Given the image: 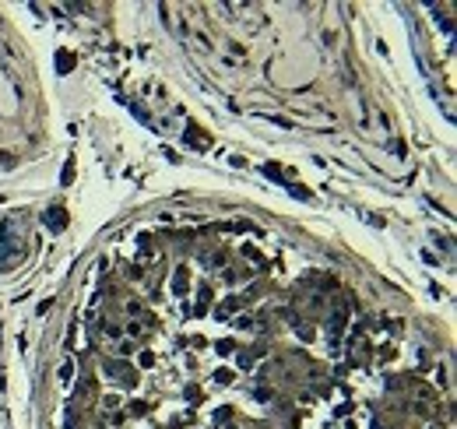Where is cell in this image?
I'll list each match as a JSON object with an SVG mask.
<instances>
[{"instance_id":"cell-3","label":"cell","mask_w":457,"mask_h":429,"mask_svg":"<svg viewBox=\"0 0 457 429\" xmlns=\"http://www.w3.org/2000/svg\"><path fill=\"white\" fill-rule=\"evenodd\" d=\"M70 63H74V57H70L67 50H60V53H57V67H60V70L67 74V70H70Z\"/></svg>"},{"instance_id":"cell-4","label":"cell","mask_w":457,"mask_h":429,"mask_svg":"<svg viewBox=\"0 0 457 429\" xmlns=\"http://www.w3.org/2000/svg\"><path fill=\"white\" fill-rule=\"evenodd\" d=\"M70 373H74V363H70V359H67V363H63V366H60V380H70Z\"/></svg>"},{"instance_id":"cell-2","label":"cell","mask_w":457,"mask_h":429,"mask_svg":"<svg viewBox=\"0 0 457 429\" xmlns=\"http://www.w3.org/2000/svg\"><path fill=\"white\" fill-rule=\"evenodd\" d=\"M43 225H50V229H63L67 225V211L63 208H50V211H43Z\"/></svg>"},{"instance_id":"cell-1","label":"cell","mask_w":457,"mask_h":429,"mask_svg":"<svg viewBox=\"0 0 457 429\" xmlns=\"http://www.w3.org/2000/svg\"><path fill=\"white\" fill-rule=\"evenodd\" d=\"M21 257V246H18V240L14 236H7V232H0V267H11L14 260Z\"/></svg>"},{"instance_id":"cell-5","label":"cell","mask_w":457,"mask_h":429,"mask_svg":"<svg viewBox=\"0 0 457 429\" xmlns=\"http://www.w3.org/2000/svg\"><path fill=\"white\" fill-rule=\"evenodd\" d=\"M70 180H74V159L63 166V183H70Z\"/></svg>"}]
</instances>
